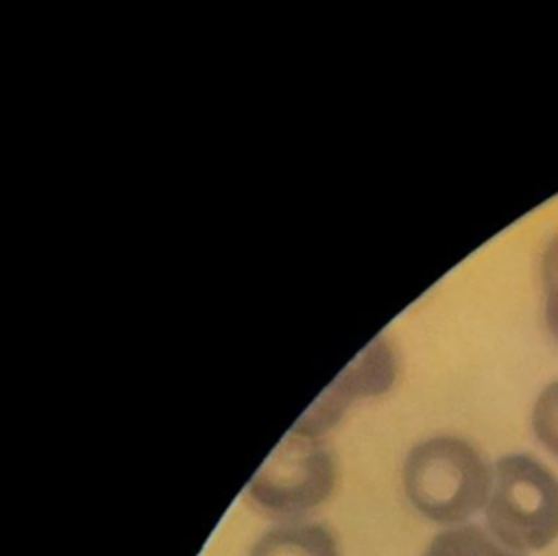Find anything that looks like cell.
<instances>
[{"label":"cell","mask_w":558,"mask_h":556,"mask_svg":"<svg viewBox=\"0 0 558 556\" xmlns=\"http://www.w3.org/2000/svg\"><path fill=\"white\" fill-rule=\"evenodd\" d=\"M248 556H338V547L325 525L288 523L257 539Z\"/></svg>","instance_id":"cell-5"},{"label":"cell","mask_w":558,"mask_h":556,"mask_svg":"<svg viewBox=\"0 0 558 556\" xmlns=\"http://www.w3.org/2000/svg\"><path fill=\"white\" fill-rule=\"evenodd\" d=\"M493 471L473 445L458 436H434L410 449L403 488L427 519L456 523L475 515L490 495Z\"/></svg>","instance_id":"cell-1"},{"label":"cell","mask_w":558,"mask_h":556,"mask_svg":"<svg viewBox=\"0 0 558 556\" xmlns=\"http://www.w3.org/2000/svg\"><path fill=\"white\" fill-rule=\"evenodd\" d=\"M423 556H521L519 552L499 545L477 525L449 528L436 534Z\"/></svg>","instance_id":"cell-6"},{"label":"cell","mask_w":558,"mask_h":556,"mask_svg":"<svg viewBox=\"0 0 558 556\" xmlns=\"http://www.w3.org/2000/svg\"><path fill=\"white\" fill-rule=\"evenodd\" d=\"M486 523L508 549H543L558 536V480L536 458L510 454L495 462Z\"/></svg>","instance_id":"cell-2"},{"label":"cell","mask_w":558,"mask_h":556,"mask_svg":"<svg viewBox=\"0 0 558 556\" xmlns=\"http://www.w3.org/2000/svg\"><path fill=\"white\" fill-rule=\"evenodd\" d=\"M395 371L390 347L381 338H375L318 395V399L303 412L292 430L310 436L320 434L336 423L349 401L362 395L386 392L395 382Z\"/></svg>","instance_id":"cell-4"},{"label":"cell","mask_w":558,"mask_h":556,"mask_svg":"<svg viewBox=\"0 0 558 556\" xmlns=\"http://www.w3.org/2000/svg\"><path fill=\"white\" fill-rule=\"evenodd\" d=\"M333 480L329 449L316 436L290 430L248 482V495L272 515H299L318 506Z\"/></svg>","instance_id":"cell-3"},{"label":"cell","mask_w":558,"mask_h":556,"mask_svg":"<svg viewBox=\"0 0 558 556\" xmlns=\"http://www.w3.org/2000/svg\"><path fill=\"white\" fill-rule=\"evenodd\" d=\"M545 292V321L558 342V235L547 244L541 264Z\"/></svg>","instance_id":"cell-8"},{"label":"cell","mask_w":558,"mask_h":556,"mask_svg":"<svg viewBox=\"0 0 558 556\" xmlns=\"http://www.w3.org/2000/svg\"><path fill=\"white\" fill-rule=\"evenodd\" d=\"M532 427L536 438L558 458V379L547 384L536 397Z\"/></svg>","instance_id":"cell-7"}]
</instances>
